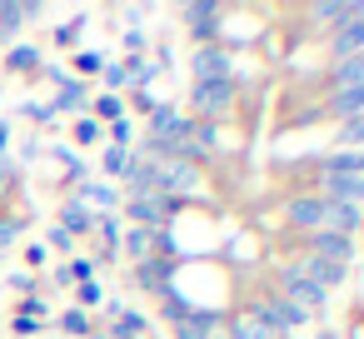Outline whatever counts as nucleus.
<instances>
[{"instance_id":"8","label":"nucleus","mask_w":364,"mask_h":339,"mask_svg":"<svg viewBox=\"0 0 364 339\" xmlns=\"http://www.w3.org/2000/svg\"><path fill=\"white\" fill-rule=\"evenodd\" d=\"M180 21L190 26V41L195 45H220L225 6H220V0H190V6H180Z\"/></svg>"},{"instance_id":"18","label":"nucleus","mask_w":364,"mask_h":339,"mask_svg":"<svg viewBox=\"0 0 364 339\" xmlns=\"http://www.w3.org/2000/svg\"><path fill=\"white\" fill-rule=\"evenodd\" d=\"M85 105H90V85H85V80H70V75H65V80L55 85V95H50V115H60V110H85Z\"/></svg>"},{"instance_id":"12","label":"nucleus","mask_w":364,"mask_h":339,"mask_svg":"<svg viewBox=\"0 0 364 339\" xmlns=\"http://www.w3.org/2000/svg\"><path fill=\"white\" fill-rule=\"evenodd\" d=\"M354 115H364V85H354V90H329L324 105H319V120H334V125H344V120H354Z\"/></svg>"},{"instance_id":"25","label":"nucleus","mask_w":364,"mask_h":339,"mask_svg":"<svg viewBox=\"0 0 364 339\" xmlns=\"http://www.w3.org/2000/svg\"><path fill=\"white\" fill-rule=\"evenodd\" d=\"M55 329H60V334H75V339H90V334H95V319H90L85 309H65V314L55 319Z\"/></svg>"},{"instance_id":"46","label":"nucleus","mask_w":364,"mask_h":339,"mask_svg":"<svg viewBox=\"0 0 364 339\" xmlns=\"http://www.w3.org/2000/svg\"><path fill=\"white\" fill-rule=\"evenodd\" d=\"M359 235H364V220H359Z\"/></svg>"},{"instance_id":"22","label":"nucleus","mask_w":364,"mask_h":339,"mask_svg":"<svg viewBox=\"0 0 364 339\" xmlns=\"http://www.w3.org/2000/svg\"><path fill=\"white\" fill-rule=\"evenodd\" d=\"M41 70V50L36 45H11L6 50V75H36Z\"/></svg>"},{"instance_id":"31","label":"nucleus","mask_w":364,"mask_h":339,"mask_svg":"<svg viewBox=\"0 0 364 339\" xmlns=\"http://www.w3.org/2000/svg\"><path fill=\"white\" fill-rule=\"evenodd\" d=\"M70 65H75V75H80V80H90V75H100L110 60H105L100 50H75V60H70Z\"/></svg>"},{"instance_id":"9","label":"nucleus","mask_w":364,"mask_h":339,"mask_svg":"<svg viewBox=\"0 0 364 339\" xmlns=\"http://www.w3.org/2000/svg\"><path fill=\"white\" fill-rule=\"evenodd\" d=\"M304 21H309V31H339V26H349V21H364V0H314V6H304L299 11Z\"/></svg>"},{"instance_id":"44","label":"nucleus","mask_w":364,"mask_h":339,"mask_svg":"<svg viewBox=\"0 0 364 339\" xmlns=\"http://www.w3.org/2000/svg\"><path fill=\"white\" fill-rule=\"evenodd\" d=\"M0 155H11V120H0Z\"/></svg>"},{"instance_id":"28","label":"nucleus","mask_w":364,"mask_h":339,"mask_svg":"<svg viewBox=\"0 0 364 339\" xmlns=\"http://www.w3.org/2000/svg\"><path fill=\"white\" fill-rule=\"evenodd\" d=\"M65 274H70V284H85V279L100 274V259H95V254H70V259H65Z\"/></svg>"},{"instance_id":"10","label":"nucleus","mask_w":364,"mask_h":339,"mask_svg":"<svg viewBox=\"0 0 364 339\" xmlns=\"http://www.w3.org/2000/svg\"><path fill=\"white\" fill-rule=\"evenodd\" d=\"M200 80H235L230 45H195V55H190V85H200Z\"/></svg>"},{"instance_id":"15","label":"nucleus","mask_w":364,"mask_h":339,"mask_svg":"<svg viewBox=\"0 0 364 339\" xmlns=\"http://www.w3.org/2000/svg\"><path fill=\"white\" fill-rule=\"evenodd\" d=\"M120 259H125V264H140V259H155V230H140V225H125V235H120Z\"/></svg>"},{"instance_id":"21","label":"nucleus","mask_w":364,"mask_h":339,"mask_svg":"<svg viewBox=\"0 0 364 339\" xmlns=\"http://www.w3.org/2000/svg\"><path fill=\"white\" fill-rule=\"evenodd\" d=\"M225 339H279V334H269L259 319H250L245 309H235V314L225 319Z\"/></svg>"},{"instance_id":"16","label":"nucleus","mask_w":364,"mask_h":339,"mask_svg":"<svg viewBox=\"0 0 364 339\" xmlns=\"http://www.w3.org/2000/svg\"><path fill=\"white\" fill-rule=\"evenodd\" d=\"M319 175H349V180H364V150H324V155H319Z\"/></svg>"},{"instance_id":"4","label":"nucleus","mask_w":364,"mask_h":339,"mask_svg":"<svg viewBox=\"0 0 364 339\" xmlns=\"http://www.w3.org/2000/svg\"><path fill=\"white\" fill-rule=\"evenodd\" d=\"M180 269H185V259L175 254V259H140V264H125V279L140 289V294H150V299H160L165 289H175V279H180Z\"/></svg>"},{"instance_id":"45","label":"nucleus","mask_w":364,"mask_h":339,"mask_svg":"<svg viewBox=\"0 0 364 339\" xmlns=\"http://www.w3.org/2000/svg\"><path fill=\"white\" fill-rule=\"evenodd\" d=\"M289 339H304V334H289Z\"/></svg>"},{"instance_id":"38","label":"nucleus","mask_w":364,"mask_h":339,"mask_svg":"<svg viewBox=\"0 0 364 339\" xmlns=\"http://www.w3.org/2000/svg\"><path fill=\"white\" fill-rule=\"evenodd\" d=\"M21 235H26V225H21V220H11V215L0 220V249H6V244H16Z\"/></svg>"},{"instance_id":"24","label":"nucleus","mask_w":364,"mask_h":339,"mask_svg":"<svg viewBox=\"0 0 364 339\" xmlns=\"http://www.w3.org/2000/svg\"><path fill=\"white\" fill-rule=\"evenodd\" d=\"M26 31V16H21V0H0V45H11L16 36Z\"/></svg>"},{"instance_id":"27","label":"nucleus","mask_w":364,"mask_h":339,"mask_svg":"<svg viewBox=\"0 0 364 339\" xmlns=\"http://www.w3.org/2000/svg\"><path fill=\"white\" fill-rule=\"evenodd\" d=\"M125 165H130V145H105V150H100V170H105L110 180H120Z\"/></svg>"},{"instance_id":"17","label":"nucleus","mask_w":364,"mask_h":339,"mask_svg":"<svg viewBox=\"0 0 364 339\" xmlns=\"http://www.w3.org/2000/svg\"><path fill=\"white\" fill-rule=\"evenodd\" d=\"M120 235H125V220L120 215H95V240H100V264H110L120 254Z\"/></svg>"},{"instance_id":"6","label":"nucleus","mask_w":364,"mask_h":339,"mask_svg":"<svg viewBox=\"0 0 364 339\" xmlns=\"http://www.w3.org/2000/svg\"><path fill=\"white\" fill-rule=\"evenodd\" d=\"M180 205L185 200H175V195H145V200H120V210H125V220L130 225H140V230H165L175 215H180Z\"/></svg>"},{"instance_id":"32","label":"nucleus","mask_w":364,"mask_h":339,"mask_svg":"<svg viewBox=\"0 0 364 339\" xmlns=\"http://www.w3.org/2000/svg\"><path fill=\"white\" fill-rule=\"evenodd\" d=\"M100 80H105V95H120V90H130V65H125V60H115V65H105V70H100Z\"/></svg>"},{"instance_id":"29","label":"nucleus","mask_w":364,"mask_h":339,"mask_svg":"<svg viewBox=\"0 0 364 339\" xmlns=\"http://www.w3.org/2000/svg\"><path fill=\"white\" fill-rule=\"evenodd\" d=\"M334 145H339V150H364V115L344 120V125L334 130Z\"/></svg>"},{"instance_id":"14","label":"nucleus","mask_w":364,"mask_h":339,"mask_svg":"<svg viewBox=\"0 0 364 339\" xmlns=\"http://www.w3.org/2000/svg\"><path fill=\"white\" fill-rule=\"evenodd\" d=\"M55 225H60L70 240H90V235H95V215H90L75 195H65V200H60V220H55Z\"/></svg>"},{"instance_id":"43","label":"nucleus","mask_w":364,"mask_h":339,"mask_svg":"<svg viewBox=\"0 0 364 339\" xmlns=\"http://www.w3.org/2000/svg\"><path fill=\"white\" fill-rule=\"evenodd\" d=\"M26 264H31V269H46V244H31V249H26Z\"/></svg>"},{"instance_id":"41","label":"nucleus","mask_w":364,"mask_h":339,"mask_svg":"<svg viewBox=\"0 0 364 339\" xmlns=\"http://www.w3.org/2000/svg\"><path fill=\"white\" fill-rule=\"evenodd\" d=\"M11 294L31 299V294H36V279H31V274H11Z\"/></svg>"},{"instance_id":"33","label":"nucleus","mask_w":364,"mask_h":339,"mask_svg":"<svg viewBox=\"0 0 364 339\" xmlns=\"http://www.w3.org/2000/svg\"><path fill=\"white\" fill-rule=\"evenodd\" d=\"M70 135H75V145H85V150H90V145H105V125H100V120H90V115H85V120H75V130H70Z\"/></svg>"},{"instance_id":"5","label":"nucleus","mask_w":364,"mask_h":339,"mask_svg":"<svg viewBox=\"0 0 364 339\" xmlns=\"http://www.w3.org/2000/svg\"><path fill=\"white\" fill-rule=\"evenodd\" d=\"M294 244V254H314V259H329V264H354V240L349 235H334V230H309V235H294L289 240Z\"/></svg>"},{"instance_id":"34","label":"nucleus","mask_w":364,"mask_h":339,"mask_svg":"<svg viewBox=\"0 0 364 339\" xmlns=\"http://www.w3.org/2000/svg\"><path fill=\"white\" fill-rule=\"evenodd\" d=\"M80 31H85V21H65L55 36H50V45H60V50H70L75 41H80Z\"/></svg>"},{"instance_id":"11","label":"nucleus","mask_w":364,"mask_h":339,"mask_svg":"<svg viewBox=\"0 0 364 339\" xmlns=\"http://www.w3.org/2000/svg\"><path fill=\"white\" fill-rule=\"evenodd\" d=\"M100 314H105V339H150V319L140 309H130L120 299H105Z\"/></svg>"},{"instance_id":"1","label":"nucleus","mask_w":364,"mask_h":339,"mask_svg":"<svg viewBox=\"0 0 364 339\" xmlns=\"http://www.w3.org/2000/svg\"><path fill=\"white\" fill-rule=\"evenodd\" d=\"M274 289H279L294 309H304L309 319H319V314H324V304H329V289H324V284H314V274L304 269V259H299V254H289V259H279V264H274Z\"/></svg>"},{"instance_id":"23","label":"nucleus","mask_w":364,"mask_h":339,"mask_svg":"<svg viewBox=\"0 0 364 339\" xmlns=\"http://www.w3.org/2000/svg\"><path fill=\"white\" fill-rule=\"evenodd\" d=\"M155 304H160V319H165V324H180V319H190V309H195V299H185L180 289H165Z\"/></svg>"},{"instance_id":"39","label":"nucleus","mask_w":364,"mask_h":339,"mask_svg":"<svg viewBox=\"0 0 364 339\" xmlns=\"http://www.w3.org/2000/svg\"><path fill=\"white\" fill-rule=\"evenodd\" d=\"M46 240H50V249H60V254H70V249H75V240H70L60 225H50V230H46Z\"/></svg>"},{"instance_id":"2","label":"nucleus","mask_w":364,"mask_h":339,"mask_svg":"<svg viewBox=\"0 0 364 339\" xmlns=\"http://www.w3.org/2000/svg\"><path fill=\"white\" fill-rule=\"evenodd\" d=\"M245 314H250V319H259V324H264L269 334H279V339H289V334H299V329L309 324V314H304V309H294V304H289V299H284L274 284L255 289Z\"/></svg>"},{"instance_id":"30","label":"nucleus","mask_w":364,"mask_h":339,"mask_svg":"<svg viewBox=\"0 0 364 339\" xmlns=\"http://www.w3.org/2000/svg\"><path fill=\"white\" fill-rule=\"evenodd\" d=\"M100 304H105V284H100V279L75 284V309H85V314H90V309H100Z\"/></svg>"},{"instance_id":"47","label":"nucleus","mask_w":364,"mask_h":339,"mask_svg":"<svg viewBox=\"0 0 364 339\" xmlns=\"http://www.w3.org/2000/svg\"><path fill=\"white\" fill-rule=\"evenodd\" d=\"M215 339H225V334H215Z\"/></svg>"},{"instance_id":"3","label":"nucleus","mask_w":364,"mask_h":339,"mask_svg":"<svg viewBox=\"0 0 364 339\" xmlns=\"http://www.w3.org/2000/svg\"><path fill=\"white\" fill-rule=\"evenodd\" d=\"M235 105H240V80H200V85H190V120L220 125V120L235 115Z\"/></svg>"},{"instance_id":"7","label":"nucleus","mask_w":364,"mask_h":339,"mask_svg":"<svg viewBox=\"0 0 364 339\" xmlns=\"http://www.w3.org/2000/svg\"><path fill=\"white\" fill-rule=\"evenodd\" d=\"M279 220H284L289 240H294V235H309V230H324V200H319L314 190H299V195H289V200L279 205Z\"/></svg>"},{"instance_id":"13","label":"nucleus","mask_w":364,"mask_h":339,"mask_svg":"<svg viewBox=\"0 0 364 339\" xmlns=\"http://www.w3.org/2000/svg\"><path fill=\"white\" fill-rule=\"evenodd\" d=\"M324 55H329V65L334 60H349V55H364V21H349V26L329 31L324 36Z\"/></svg>"},{"instance_id":"19","label":"nucleus","mask_w":364,"mask_h":339,"mask_svg":"<svg viewBox=\"0 0 364 339\" xmlns=\"http://www.w3.org/2000/svg\"><path fill=\"white\" fill-rule=\"evenodd\" d=\"M359 220H364V205H324V230L334 235H359Z\"/></svg>"},{"instance_id":"42","label":"nucleus","mask_w":364,"mask_h":339,"mask_svg":"<svg viewBox=\"0 0 364 339\" xmlns=\"http://www.w3.org/2000/svg\"><path fill=\"white\" fill-rule=\"evenodd\" d=\"M26 115H31L36 125H46V120L55 125V115H50V105H36V100H26Z\"/></svg>"},{"instance_id":"37","label":"nucleus","mask_w":364,"mask_h":339,"mask_svg":"<svg viewBox=\"0 0 364 339\" xmlns=\"http://www.w3.org/2000/svg\"><path fill=\"white\" fill-rule=\"evenodd\" d=\"M120 45H125V60H140V55H145V31H125Z\"/></svg>"},{"instance_id":"26","label":"nucleus","mask_w":364,"mask_h":339,"mask_svg":"<svg viewBox=\"0 0 364 339\" xmlns=\"http://www.w3.org/2000/svg\"><path fill=\"white\" fill-rule=\"evenodd\" d=\"M90 110H95L90 120H110L115 125V120H125V95H95Z\"/></svg>"},{"instance_id":"40","label":"nucleus","mask_w":364,"mask_h":339,"mask_svg":"<svg viewBox=\"0 0 364 339\" xmlns=\"http://www.w3.org/2000/svg\"><path fill=\"white\" fill-rule=\"evenodd\" d=\"M11 334H41V319H26V314H11Z\"/></svg>"},{"instance_id":"36","label":"nucleus","mask_w":364,"mask_h":339,"mask_svg":"<svg viewBox=\"0 0 364 339\" xmlns=\"http://www.w3.org/2000/svg\"><path fill=\"white\" fill-rule=\"evenodd\" d=\"M130 140H135V125H130V120H115V125L105 130V145H130Z\"/></svg>"},{"instance_id":"20","label":"nucleus","mask_w":364,"mask_h":339,"mask_svg":"<svg viewBox=\"0 0 364 339\" xmlns=\"http://www.w3.org/2000/svg\"><path fill=\"white\" fill-rule=\"evenodd\" d=\"M324 80H329V90H354V85H364V55H349V60H334Z\"/></svg>"},{"instance_id":"35","label":"nucleus","mask_w":364,"mask_h":339,"mask_svg":"<svg viewBox=\"0 0 364 339\" xmlns=\"http://www.w3.org/2000/svg\"><path fill=\"white\" fill-rule=\"evenodd\" d=\"M16 314H26V319H41V314H50V299L46 294H31V299H21V304H11Z\"/></svg>"}]
</instances>
